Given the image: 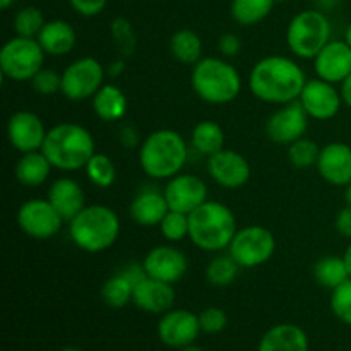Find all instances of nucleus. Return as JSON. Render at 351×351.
Instances as JSON below:
<instances>
[{
  "label": "nucleus",
  "instance_id": "3",
  "mask_svg": "<svg viewBox=\"0 0 351 351\" xmlns=\"http://www.w3.org/2000/svg\"><path fill=\"white\" fill-rule=\"evenodd\" d=\"M187 158V143L173 129L154 130L139 146L141 168L154 180H170L180 173Z\"/></svg>",
  "mask_w": 351,
  "mask_h": 351
},
{
  "label": "nucleus",
  "instance_id": "14",
  "mask_svg": "<svg viewBox=\"0 0 351 351\" xmlns=\"http://www.w3.org/2000/svg\"><path fill=\"white\" fill-rule=\"evenodd\" d=\"M165 199L173 211L191 215L208 201V187L201 177L191 173H178L165 185Z\"/></svg>",
  "mask_w": 351,
  "mask_h": 351
},
{
  "label": "nucleus",
  "instance_id": "47",
  "mask_svg": "<svg viewBox=\"0 0 351 351\" xmlns=\"http://www.w3.org/2000/svg\"><path fill=\"white\" fill-rule=\"evenodd\" d=\"M123 71H125V64H123V60H115L110 64L108 69H106V74H108L110 77H119Z\"/></svg>",
  "mask_w": 351,
  "mask_h": 351
},
{
  "label": "nucleus",
  "instance_id": "40",
  "mask_svg": "<svg viewBox=\"0 0 351 351\" xmlns=\"http://www.w3.org/2000/svg\"><path fill=\"white\" fill-rule=\"evenodd\" d=\"M33 89L41 96H51L60 91L62 88V74H58L53 69H41L33 79H31Z\"/></svg>",
  "mask_w": 351,
  "mask_h": 351
},
{
  "label": "nucleus",
  "instance_id": "43",
  "mask_svg": "<svg viewBox=\"0 0 351 351\" xmlns=\"http://www.w3.org/2000/svg\"><path fill=\"white\" fill-rule=\"evenodd\" d=\"M218 50L225 57H237L242 50V41L235 33H225L218 40Z\"/></svg>",
  "mask_w": 351,
  "mask_h": 351
},
{
  "label": "nucleus",
  "instance_id": "19",
  "mask_svg": "<svg viewBox=\"0 0 351 351\" xmlns=\"http://www.w3.org/2000/svg\"><path fill=\"white\" fill-rule=\"evenodd\" d=\"M314 71L319 79L341 84L351 74V47L345 40H331L314 58Z\"/></svg>",
  "mask_w": 351,
  "mask_h": 351
},
{
  "label": "nucleus",
  "instance_id": "49",
  "mask_svg": "<svg viewBox=\"0 0 351 351\" xmlns=\"http://www.w3.org/2000/svg\"><path fill=\"white\" fill-rule=\"evenodd\" d=\"M343 261H345L346 269H348V274H350V278H351V243H350L348 247H346L345 254H343Z\"/></svg>",
  "mask_w": 351,
  "mask_h": 351
},
{
  "label": "nucleus",
  "instance_id": "44",
  "mask_svg": "<svg viewBox=\"0 0 351 351\" xmlns=\"http://www.w3.org/2000/svg\"><path fill=\"white\" fill-rule=\"evenodd\" d=\"M335 225L339 235L345 237V239H351V206L350 204L338 213Z\"/></svg>",
  "mask_w": 351,
  "mask_h": 351
},
{
  "label": "nucleus",
  "instance_id": "28",
  "mask_svg": "<svg viewBox=\"0 0 351 351\" xmlns=\"http://www.w3.org/2000/svg\"><path fill=\"white\" fill-rule=\"evenodd\" d=\"M192 147L202 156H213L225 149V130L213 120H202L192 129Z\"/></svg>",
  "mask_w": 351,
  "mask_h": 351
},
{
  "label": "nucleus",
  "instance_id": "15",
  "mask_svg": "<svg viewBox=\"0 0 351 351\" xmlns=\"http://www.w3.org/2000/svg\"><path fill=\"white\" fill-rule=\"evenodd\" d=\"M206 167L209 177L225 189L243 187L252 173L247 158L233 149H221L209 156Z\"/></svg>",
  "mask_w": 351,
  "mask_h": 351
},
{
  "label": "nucleus",
  "instance_id": "22",
  "mask_svg": "<svg viewBox=\"0 0 351 351\" xmlns=\"http://www.w3.org/2000/svg\"><path fill=\"white\" fill-rule=\"evenodd\" d=\"M47 199L53 204V208L64 218V221L67 223L74 219L86 208L84 191L74 178L69 177L57 178L48 189Z\"/></svg>",
  "mask_w": 351,
  "mask_h": 351
},
{
  "label": "nucleus",
  "instance_id": "8",
  "mask_svg": "<svg viewBox=\"0 0 351 351\" xmlns=\"http://www.w3.org/2000/svg\"><path fill=\"white\" fill-rule=\"evenodd\" d=\"M45 55L36 38H10L0 51V71L10 81H31L43 69Z\"/></svg>",
  "mask_w": 351,
  "mask_h": 351
},
{
  "label": "nucleus",
  "instance_id": "38",
  "mask_svg": "<svg viewBox=\"0 0 351 351\" xmlns=\"http://www.w3.org/2000/svg\"><path fill=\"white\" fill-rule=\"evenodd\" d=\"M331 311L343 324L351 326V278L331 291Z\"/></svg>",
  "mask_w": 351,
  "mask_h": 351
},
{
  "label": "nucleus",
  "instance_id": "26",
  "mask_svg": "<svg viewBox=\"0 0 351 351\" xmlns=\"http://www.w3.org/2000/svg\"><path fill=\"white\" fill-rule=\"evenodd\" d=\"M93 110L103 122H117L127 113V96L117 84H103L93 96Z\"/></svg>",
  "mask_w": 351,
  "mask_h": 351
},
{
  "label": "nucleus",
  "instance_id": "12",
  "mask_svg": "<svg viewBox=\"0 0 351 351\" xmlns=\"http://www.w3.org/2000/svg\"><path fill=\"white\" fill-rule=\"evenodd\" d=\"M307 112L300 101H291L287 105H281L266 122V134L273 143L276 144H291L295 141L302 139L307 132L308 127Z\"/></svg>",
  "mask_w": 351,
  "mask_h": 351
},
{
  "label": "nucleus",
  "instance_id": "18",
  "mask_svg": "<svg viewBox=\"0 0 351 351\" xmlns=\"http://www.w3.org/2000/svg\"><path fill=\"white\" fill-rule=\"evenodd\" d=\"M201 332L199 315L192 312L177 308L165 312L158 322V336L161 343L171 348H185L197 339Z\"/></svg>",
  "mask_w": 351,
  "mask_h": 351
},
{
  "label": "nucleus",
  "instance_id": "10",
  "mask_svg": "<svg viewBox=\"0 0 351 351\" xmlns=\"http://www.w3.org/2000/svg\"><path fill=\"white\" fill-rule=\"evenodd\" d=\"M106 71L101 62L93 57H82L72 62L62 72L60 93L72 101L93 98L105 84Z\"/></svg>",
  "mask_w": 351,
  "mask_h": 351
},
{
  "label": "nucleus",
  "instance_id": "30",
  "mask_svg": "<svg viewBox=\"0 0 351 351\" xmlns=\"http://www.w3.org/2000/svg\"><path fill=\"white\" fill-rule=\"evenodd\" d=\"M314 278L322 288L335 290L339 285L350 280L348 269L343 261V256H324L314 264Z\"/></svg>",
  "mask_w": 351,
  "mask_h": 351
},
{
  "label": "nucleus",
  "instance_id": "42",
  "mask_svg": "<svg viewBox=\"0 0 351 351\" xmlns=\"http://www.w3.org/2000/svg\"><path fill=\"white\" fill-rule=\"evenodd\" d=\"M69 2L77 14L84 17H93L98 16L105 9L108 0H69Z\"/></svg>",
  "mask_w": 351,
  "mask_h": 351
},
{
  "label": "nucleus",
  "instance_id": "16",
  "mask_svg": "<svg viewBox=\"0 0 351 351\" xmlns=\"http://www.w3.org/2000/svg\"><path fill=\"white\" fill-rule=\"evenodd\" d=\"M143 266L149 278L175 285L187 273L189 259L177 247L160 245L154 247L146 254Z\"/></svg>",
  "mask_w": 351,
  "mask_h": 351
},
{
  "label": "nucleus",
  "instance_id": "24",
  "mask_svg": "<svg viewBox=\"0 0 351 351\" xmlns=\"http://www.w3.org/2000/svg\"><path fill=\"white\" fill-rule=\"evenodd\" d=\"M36 40L40 41L45 53L62 57V55L71 53L72 48L75 47L77 34H75L74 26L67 21L51 19L45 23L43 29L40 31Z\"/></svg>",
  "mask_w": 351,
  "mask_h": 351
},
{
  "label": "nucleus",
  "instance_id": "11",
  "mask_svg": "<svg viewBox=\"0 0 351 351\" xmlns=\"http://www.w3.org/2000/svg\"><path fill=\"white\" fill-rule=\"evenodd\" d=\"M64 223V218L48 199H27L17 211V225L31 239H51L60 232Z\"/></svg>",
  "mask_w": 351,
  "mask_h": 351
},
{
  "label": "nucleus",
  "instance_id": "32",
  "mask_svg": "<svg viewBox=\"0 0 351 351\" xmlns=\"http://www.w3.org/2000/svg\"><path fill=\"white\" fill-rule=\"evenodd\" d=\"M276 0H232V17L240 26H254L266 19Z\"/></svg>",
  "mask_w": 351,
  "mask_h": 351
},
{
  "label": "nucleus",
  "instance_id": "23",
  "mask_svg": "<svg viewBox=\"0 0 351 351\" xmlns=\"http://www.w3.org/2000/svg\"><path fill=\"white\" fill-rule=\"evenodd\" d=\"M170 211L165 194L160 191H141L130 202V218L141 226H160L161 219Z\"/></svg>",
  "mask_w": 351,
  "mask_h": 351
},
{
  "label": "nucleus",
  "instance_id": "25",
  "mask_svg": "<svg viewBox=\"0 0 351 351\" xmlns=\"http://www.w3.org/2000/svg\"><path fill=\"white\" fill-rule=\"evenodd\" d=\"M259 351H308L307 335L295 324H278L263 336Z\"/></svg>",
  "mask_w": 351,
  "mask_h": 351
},
{
  "label": "nucleus",
  "instance_id": "39",
  "mask_svg": "<svg viewBox=\"0 0 351 351\" xmlns=\"http://www.w3.org/2000/svg\"><path fill=\"white\" fill-rule=\"evenodd\" d=\"M110 29H112V36L115 40L117 47L120 48V51L123 55L132 53L137 45V38L136 33H134L132 24L127 19H123V17H117V19H113Z\"/></svg>",
  "mask_w": 351,
  "mask_h": 351
},
{
  "label": "nucleus",
  "instance_id": "41",
  "mask_svg": "<svg viewBox=\"0 0 351 351\" xmlns=\"http://www.w3.org/2000/svg\"><path fill=\"white\" fill-rule=\"evenodd\" d=\"M199 324H201V331L208 332V335H218L228 324V317H226L225 311L219 307H208L199 314Z\"/></svg>",
  "mask_w": 351,
  "mask_h": 351
},
{
  "label": "nucleus",
  "instance_id": "37",
  "mask_svg": "<svg viewBox=\"0 0 351 351\" xmlns=\"http://www.w3.org/2000/svg\"><path fill=\"white\" fill-rule=\"evenodd\" d=\"M160 232L168 242H180L189 237V215L170 209L161 219Z\"/></svg>",
  "mask_w": 351,
  "mask_h": 351
},
{
  "label": "nucleus",
  "instance_id": "17",
  "mask_svg": "<svg viewBox=\"0 0 351 351\" xmlns=\"http://www.w3.org/2000/svg\"><path fill=\"white\" fill-rule=\"evenodd\" d=\"M48 130L40 117L27 110H19L7 122V137L14 149L21 154L40 151Z\"/></svg>",
  "mask_w": 351,
  "mask_h": 351
},
{
  "label": "nucleus",
  "instance_id": "48",
  "mask_svg": "<svg viewBox=\"0 0 351 351\" xmlns=\"http://www.w3.org/2000/svg\"><path fill=\"white\" fill-rule=\"evenodd\" d=\"M338 2L339 0H314V3L317 5V9L322 10V12H324V10L335 9V7L338 5Z\"/></svg>",
  "mask_w": 351,
  "mask_h": 351
},
{
  "label": "nucleus",
  "instance_id": "29",
  "mask_svg": "<svg viewBox=\"0 0 351 351\" xmlns=\"http://www.w3.org/2000/svg\"><path fill=\"white\" fill-rule=\"evenodd\" d=\"M170 51L175 60L185 65H195L202 58V40L195 31L180 29L170 40Z\"/></svg>",
  "mask_w": 351,
  "mask_h": 351
},
{
  "label": "nucleus",
  "instance_id": "33",
  "mask_svg": "<svg viewBox=\"0 0 351 351\" xmlns=\"http://www.w3.org/2000/svg\"><path fill=\"white\" fill-rule=\"evenodd\" d=\"M240 266L237 261L233 259L230 254H221L209 261L208 267H206V280L213 285V287H228L239 276Z\"/></svg>",
  "mask_w": 351,
  "mask_h": 351
},
{
  "label": "nucleus",
  "instance_id": "21",
  "mask_svg": "<svg viewBox=\"0 0 351 351\" xmlns=\"http://www.w3.org/2000/svg\"><path fill=\"white\" fill-rule=\"evenodd\" d=\"M175 302L173 285L146 276L134 288L132 304L137 308L151 314H165L171 311Z\"/></svg>",
  "mask_w": 351,
  "mask_h": 351
},
{
  "label": "nucleus",
  "instance_id": "35",
  "mask_svg": "<svg viewBox=\"0 0 351 351\" xmlns=\"http://www.w3.org/2000/svg\"><path fill=\"white\" fill-rule=\"evenodd\" d=\"M319 154H321V147L307 137H302V139L288 144V160L295 168H300V170L317 165Z\"/></svg>",
  "mask_w": 351,
  "mask_h": 351
},
{
  "label": "nucleus",
  "instance_id": "55",
  "mask_svg": "<svg viewBox=\"0 0 351 351\" xmlns=\"http://www.w3.org/2000/svg\"><path fill=\"white\" fill-rule=\"evenodd\" d=\"M276 2H283V0H276Z\"/></svg>",
  "mask_w": 351,
  "mask_h": 351
},
{
  "label": "nucleus",
  "instance_id": "7",
  "mask_svg": "<svg viewBox=\"0 0 351 351\" xmlns=\"http://www.w3.org/2000/svg\"><path fill=\"white\" fill-rule=\"evenodd\" d=\"M331 41V23L319 9L302 10L287 27V45L298 58L314 60L315 55Z\"/></svg>",
  "mask_w": 351,
  "mask_h": 351
},
{
  "label": "nucleus",
  "instance_id": "53",
  "mask_svg": "<svg viewBox=\"0 0 351 351\" xmlns=\"http://www.w3.org/2000/svg\"><path fill=\"white\" fill-rule=\"evenodd\" d=\"M182 351H202V350H201V348H197V346L189 345V346H185V348H182Z\"/></svg>",
  "mask_w": 351,
  "mask_h": 351
},
{
  "label": "nucleus",
  "instance_id": "51",
  "mask_svg": "<svg viewBox=\"0 0 351 351\" xmlns=\"http://www.w3.org/2000/svg\"><path fill=\"white\" fill-rule=\"evenodd\" d=\"M345 41L351 47V23L348 24V27H346V31H345Z\"/></svg>",
  "mask_w": 351,
  "mask_h": 351
},
{
  "label": "nucleus",
  "instance_id": "46",
  "mask_svg": "<svg viewBox=\"0 0 351 351\" xmlns=\"http://www.w3.org/2000/svg\"><path fill=\"white\" fill-rule=\"evenodd\" d=\"M339 93H341L343 103L351 108V74L341 82V89H339Z\"/></svg>",
  "mask_w": 351,
  "mask_h": 351
},
{
  "label": "nucleus",
  "instance_id": "34",
  "mask_svg": "<svg viewBox=\"0 0 351 351\" xmlns=\"http://www.w3.org/2000/svg\"><path fill=\"white\" fill-rule=\"evenodd\" d=\"M84 170L91 184L96 185L98 189L112 187L117 178L115 165H113L112 158L108 154L95 153L84 167Z\"/></svg>",
  "mask_w": 351,
  "mask_h": 351
},
{
  "label": "nucleus",
  "instance_id": "27",
  "mask_svg": "<svg viewBox=\"0 0 351 351\" xmlns=\"http://www.w3.org/2000/svg\"><path fill=\"white\" fill-rule=\"evenodd\" d=\"M51 168L53 167L43 151H31L24 153L17 161L16 178L24 187H40L48 180Z\"/></svg>",
  "mask_w": 351,
  "mask_h": 351
},
{
  "label": "nucleus",
  "instance_id": "4",
  "mask_svg": "<svg viewBox=\"0 0 351 351\" xmlns=\"http://www.w3.org/2000/svg\"><path fill=\"white\" fill-rule=\"evenodd\" d=\"M237 230L235 215L223 202L206 201L189 215V239L206 252L228 249Z\"/></svg>",
  "mask_w": 351,
  "mask_h": 351
},
{
  "label": "nucleus",
  "instance_id": "6",
  "mask_svg": "<svg viewBox=\"0 0 351 351\" xmlns=\"http://www.w3.org/2000/svg\"><path fill=\"white\" fill-rule=\"evenodd\" d=\"M192 89L211 105H228L242 91V77L230 62L218 57L201 58L192 69Z\"/></svg>",
  "mask_w": 351,
  "mask_h": 351
},
{
  "label": "nucleus",
  "instance_id": "45",
  "mask_svg": "<svg viewBox=\"0 0 351 351\" xmlns=\"http://www.w3.org/2000/svg\"><path fill=\"white\" fill-rule=\"evenodd\" d=\"M137 141H139V136H137V130L134 127L125 125L120 130V143L125 147L132 149V147L137 146Z\"/></svg>",
  "mask_w": 351,
  "mask_h": 351
},
{
  "label": "nucleus",
  "instance_id": "31",
  "mask_svg": "<svg viewBox=\"0 0 351 351\" xmlns=\"http://www.w3.org/2000/svg\"><path fill=\"white\" fill-rule=\"evenodd\" d=\"M136 285L125 276L122 269L112 274L101 287V298L108 307L122 308L132 302Z\"/></svg>",
  "mask_w": 351,
  "mask_h": 351
},
{
  "label": "nucleus",
  "instance_id": "36",
  "mask_svg": "<svg viewBox=\"0 0 351 351\" xmlns=\"http://www.w3.org/2000/svg\"><path fill=\"white\" fill-rule=\"evenodd\" d=\"M45 16L38 7H23L14 17V31L17 36L38 38L40 31L45 26Z\"/></svg>",
  "mask_w": 351,
  "mask_h": 351
},
{
  "label": "nucleus",
  "instance_id": "13",
  "mask_svg": "<svg viewBox=\"0 0 351 351\" xmlns=\"http://www.w3.org/2000/svg\"><path fill=\"white\" fill-rule=\"evenodd\" d=\"M298 101L311 119L322 122L335 119L343 105L341 93L335 88V84L319 77L305 82Z\"/></svg>",
  "mask_w": 351,
  "mask_h": 351
},
{
  "label": "nucleus",
  "instance_id": "54",
  "mask_svg": "<svg viewBox=\"0 0 351 351\" xmlns=\"http://www.w3.org/2000/svg\"><path fill=\"white\" fill-rule=\"evenodd\" d=\"M60 351H82V350H77V348H64V350H60Z\"/></svg>",
  "mask_w": 351,
  "mask_h": 351
},
{
  "label": "nucleus",
  "instance_id": "52",
  "mask_svg": "<svg viewBox=\"0 0 351 351\" xmlns=\"http://www.w3.org/2000/svg\"><path fill=\"white\" fill-rule=\"evenodd\" d=\"M12 3H14V0H0V7H2V9H9Z\"/></svg>",
  "mask_w": 351,
  "mask_h": 351
},
{
  "label": "nucleus",
  "instance_id": "50",
  "mask_svg": "<svg viewBox=\"0 0 351 351\" xmlns=\"http://www.w3.org/2000/svg\"><path fill=\"white\" fill-rule=\"evenodd\" d=\"M345 199H346V202L351 206V182L346 185V189H345Z\"/></svg>",
  "mask_w": 351,
  "mask_h": 351
},
{
  "label": "nucleus",
  "instance_id": "1",
  "mask_svg": "<svg viewBox=\"0 0 351 351\" xmlns=\"http://www.w3.org/2000/svg\"><path fill=\"white\" fill-rule=\"evenodd\" d=\"M307 77L300 65L283 55H269L257 62L249 75L250 93L271 105L297 101Z\"/></svg>",
  "mask_w": 351,
  "mask_h": 351
},
{
  "label": "nucleus",
  "instance_id": "20",
  "mask_svg": "<svg viewBox=\"0 0 351 351\" xmlns=\"http://www.w3.org/2000/svg\"><path fill=\"white\" fill-rule=\"evenodd\" d=\"M315 167L328 184L346 187L351 182V147L345 143L326 144Z\"/></svg>",
  "mask_w": 351,
  "mask_h": 351
},
{
  "label": "nucleus",
  "instance_id": "5",
  "mask_svg": "<svg viewBox=\"0 0 351 351\" xmlns=\"http://www.w3.org/2000/svg\"><path fill=\"white\" fill-rule=\"evenodd\" d=\"M69 235L72 243L84 252H105L119 239L120 218L108 206H86L74 219L69 221Z\"/></svg>",
  "mask_w": 351,
  "mask_h": 351
},
{
  "label": "nucleus",
  "instance_id": "9",
  "mask_svg": "<svg viewBox=\"0 0 351 351\" xmlns=\"http://www.w3.org/2000/svg\"><path fill=\"white\" fill-rule=\"evenodd\" d=\"M226 250L240 267L252 269V267L266 264L274 256L276 239L266 226H243V228L237 230L235 237Z\"/></svg>",
  "mask_w": 351,
  "mask_h": 351
},
{
  "label": "nucleus",
  "instance_id": "2",
  "mask_svg": "<svg viewBox=\"0 0 351 351\" xmlns=\"http://www.w3.org/2000/svg\"><path fill=\"white\" fill-rule=\"evenodd\" d=\"M41 151L51 167L62 171L82 170L96 153L91 132L74 122L58 123L48 129Z\"/></svg>",
  "mask_w": 351,
  "mask_h": 351
}]
</instances>
